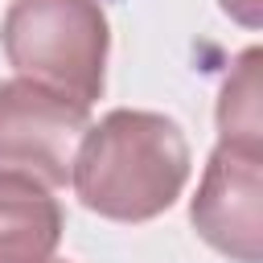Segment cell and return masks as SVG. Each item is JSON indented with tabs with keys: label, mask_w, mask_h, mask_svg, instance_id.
<instances>
[{
	"label": "cell",
	"mask_w": 263,
	"mask_h": 263,
	"mask_svg": "<svg viewBox=\"0 0 263 263\" xmlns=\"http://www.w3.org/2000/svg\"><path fill=\"white\" fill-rule=\"evenodd\" d=\"M70 181L99 218L148 222L181 197L189 144L181 127L156 111H111L82 132Z\"/></svg>",
	"instance_id": "cell-1"
},
{
	"label": "cell",
	"mask_w": 263,
	"mask_h": 263,
	"mask_svg": "<svg viewBox=\"0 0 263 263\" xmlns=\"http://www.w3.org/2000/svg\"><path fill=\"white\" fill-rule=\"evenodd\" d=\"M4 58L21 78L95 103L107 74V16L99 0H12L0 25Z\"/></svg>",
	"instance_id": "cell-2"
},
{
	"label": "cell",
	"mask_w": 263,
	"mask_h": 263,
	"mask_svg": "<svg viewBox=\"0 0 263 263\" xmlns=\"http://www.w3.org/2000/svg\"><path fill=\"white\" fill-rule=\"evenodd\" d=\"M90 127V103L41 86L33 78L0 82V168L66 185L74 148Z\"/></svg>",
	"instance_id": "cell-3"
},
{
	"label": "cell",
	"mask_w": 263,
	"mask_h": 263,
	"mask_svg": "<svg viewBox=\"0 0 263 263\" xmlns=\"http://www.w3.org/2000/svg\"><path fill=\"white\" fill-rule=\"evenodd\" d=\"M197 234L234 263L263 259V148L218 140L189 205Z\"/></svg>",
	"instance_id": "cell-4"
},
{
	"label": "cell",
	"mask_w": 263,
	"mask_h": 263,
	"mask_svg": "<svg viewBox=\"0 0 263 263\" xmlns=\"http://www.w3.org/2000/svg\"><path fill=\"white\" fill-rule=\"evenodd\" d=\"M62 238V205L37 177L0 168V263H45Z\"/></svg>",
	"instance_id": "cell-5"
},
{
	"label": "cell",
	"mask_w": 263,
	"mask_h": 263,
	"mask_svg": "<svg viewBox=\"0 0 263 263\" xmlns=\"http://www.w3.org/2000/svg\"><path fill=\"white\" fill-rule=\"evenodd\" d=\"M259 49H247L218 95V132L226 144L263 148V107H259Z\"/></svg>",
	"instance_id": "cell-6"
},
{
	"label": "cell",
	"mask_w": 263,
	"mask_h": 263,
	"mask_svg": "<svg viewBox=\"0 0 263 263\" xmlns=\"http://www.w3.org/2000/svg\"><path fill=\"white\" fill-rule=\"evenodd\" d=\"M222 8H226L234 21H242L247 29H255L259 16H263V0H222Z\"/></svg>",
	"instance_id": "cell-7"
},
{
	"label": "cell",
	"mask_w": 263,
	"mask_h": 263,
	"mask_svg": "<svg viewBox=\"0 0 263 263\" xmlns=\"http://www.w3.org/2000/svg\"><path fill=\"white\" fill-rule=\"evenodd\" d=\"M45 263H66V259H45Z\"/></svg>",
	"instance_id": "cell-8"
}]
</instances>
